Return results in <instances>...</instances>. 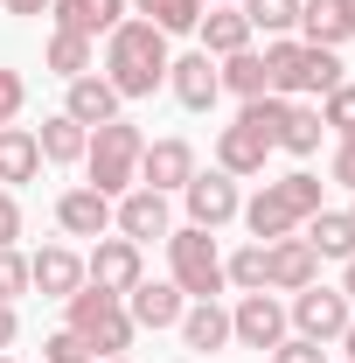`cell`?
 <instances>
[{
    "label": "cell",
    "instance_id": "6da1fadb",
    "mask_svg": "<svg viewBox=\"0 0 355 363\" xmlns=\"http://www.w3.org/2000/svg\"><path fill=\"white\" fill-rule=\"evenodd\" d=\"M168 35L153 28V21H139V14H126L112 35H105V77H112V91L119 98H153V91L168 84Z\"/></svg>",
    "mask_w": 355,
    "mask_h": 363
},
{
    "label": "cell",
    "instance_id": "7a4b0ae2",
    "mask_svg": "<svg viewBox=\"0 0 355 363\" xmlns=\"http://www.w3.org/2000/svg\"><path fill=\"white\" fill-rule=\"evenodd\" d=\"M313 210H320V175H307V168H293V175H279V182H265L237 217L251 224V238L258 245H272V238H293V230L307 224Z\"/></svg>",
    "mask_w": 355,
    "mask_h": 363
},
{
    "label": "cell",
    "instance_id": "3957f363",
    "mask_svg": "<svg viewBox=\"0 0 355 363\" xmlns=\"http://www.w3.org/2000/svg\"><path fill=\"white\" fill-rule=\"evenodd\" d=\"M265 70H272V98H327L342 84V56L334 49H313V43H293V35H272L265 43Z\"/></svg>",
    "mask_w": 355,
    "mask_h": 363
},
{
    "label": "cell",
    "instance_id": "277c9868",
    "mask_svg": "<svg viewBox=\"0 0 355 363\" xmlns=\"http://www.w3.org/2000/svg\"><path fill=\"white\" fill-rule=\"evenodd\" d=\"M139 154H146V133H139L133 119H112V126H91V147H84V175L98 196H126L139 189Z\"/></svg>",
    "mask_w": 355,
    "mask_h": 363
},
{
    "label": "cell",
    "instance_id": "5b68a950",
    "mask_svg": "<svg viewBox=\"0 0 355 363\" xmlns=\"http://www.w3.org/2000/svg\"><path fill=\"white\" fill-rule=\"evenodd\" d=\"M63 328H70V335H77V342H84L91 357H126V350H133V315H126V301H119V294H98V286H77V294H70V301H63Z\"/></svg>",
    "mask_w": 355,
    "mask_h": 363
},
{
    "label": "cell",
    "instance_id": "8992f818",
    "mask_svg": "<svg viewBox=\"0 0 355 363\" xmlns=\"http://www.w3.org/2000/svg\"><path fill=\"white\" fill-rule=\"evenodd\" d=\"M168 279H175L188 301H216L223 286V252H216V238L202 224H181V230H168Z\"/></svg>",
    "mask_w": 355,
    "mask_h": 363
},
{
    "label": "cell",
    "instance_id": "52a82bcc",
    "mask_svg": "<svg viewBox=\"0 0 355 363\" xmlns=\"http://www.w3.org/2000/svg\"><path fill=\"white\" fill-rule=\"evenodd\" d=\"M286 321H293L307 342H342V328L355 321V301L342 286H320V279H313V286H300V294L286 301Z\"/></svg>",
    "mask_w": 355,
    "mask_h": 363
},
{
    "label": "cell",
    "instance_id": "ba28073f",
    "mask_svg": "<svg viewBox=\"0 0 355 363\" xmlns=\"http://www.w3.org/2000/svg\"><path fill=\"white\" fill-rule=\"evenodd\" d=\"M139 279H146V259H139V245L133 238H98L91 245V259H84V286H98V294H133Z\"/></svg>",
    "mask_w": 355,
    "mask_h": 363
},
{
    "label": "cell",
    "instance_id": "9c48e42d",
    "mask_svg": "<svg viewBox=\"0 0 355 363\" xmlns=\"http://www.w3.org/2000/svg\"><path fill=\"white\" fill-rule=\"evenodd\" d=\"M286 301H272V294H244L237 308H230V342H244V350H279L286 342Z\"/></svg>",
    "mask_w": 355,
    "mask_h": 363
},
{
    "label": "cell",
    "instance_id": "30bf717a",
    "mask_svg": "<svg viewBox=\"0 0 355 363\" xmlns=\"http://www.w3.org/2000/svg\"><path fill=\"white\" fill-rule=\"evenodd\" d=\"M181 196H188V224H202V230H223L237 210H244V196H237V175H223V168H209V175L195 168Z\"/></svg>",
    "mask_w": 355,
    "mask_h": 363
},
{
    "label": "cell",
    "instance_id": "8fae6325",
    "mask_svg": "<svg viewBox=\"0 0 355 363\" xmlns=\"http://www.w3.org/2000/svg\"><path fill=\"white\" fill-rule=\"evenodd\" d=\"M265 161H272V133H265V126H251V119L237 112V119L216 133V168L244 182V175H265Z\"/></svg>",
    "mask_w": 355,
    "mask_h": 363
},
{
    "label": "cell",
    "instance_id": "7c38bea8",
    "mask_svg": "<svg viewBox=\"0 0 355 363\" xmlns=\"http://www.w3.org/2000/svg\"><path fill=\"white\" fill-rule=\"evenodd\" d=\"M320 279V252L307 238H272L265 245V294H300Z\"/></svg>",
    "mask_w": 355,
    "mask_h": 363
},
{
    "label": "cell",
    "instance_id": "4fadbf2b",
    "mask_svg": "<svg viewBox=\"0 0 355 363\" xmlns=\"http://www.w3.org/2000/svg\"><path fill=\"white\" fill-rule=\"evenodd\" d=\"M112 230H119V238H133V245H146V238H168V230H175V217H168V196H161V189H126V196L112 203Z\"/></svg>",
    "mask_w": 355,
    "mask_h": 363
},
{
    "label": "cell",
    "instance_id": "5bb4252c",
    "mask_svg": "<svg viewBox=\"0 0 355 363\" xmlns=\"http://www.w3.org/2000/svg\"><path fill=\"white\" fill-rule=\"evenodd\" d=\"M188 175H195V147L181 133H168V140H146V154H139V189H188Z\"/></svg>",
    "mask_w": 355,
    "mask_h": 363
},
{
    "label": "cell",
    "instance_id": "9a60e30c",
    "mask_svg": "<svg viewBox=\"0 0 355 363\" xmlns=\"http://www.w3.org/2000/svg\"><path fill=\"white\" fill-rule=\"evenodd\" d=\"M168 91H175L188 112H209V105L223 98V70H216V56H202V49L175 56V63H168Z\"/></svg>",
    "mask_w": 355,
    "mask_h": 363
},
{
    "label": "cell",
    "instance_id": "2e32d148",
    "mask_svg": "<svg viewBox=\"0 0 355 363\" xmlns=\"http://www.w3.org/2000/svg\"><path fill=\"white\" fill-rule=\"evenodd\" d=\"M28 286H35L42 301H70V294L84 286V259H77L70 245H42V252L28 259Z\"/></svg>",
    "mask_w": 355,
    "mask_h": 363
},
{
    "label": "cell",
    "instance_id": "e0dca14e",
    "mask_svg": "<svg viewBox=\"0 0 355 363\" xmlns=\"http://www.w3.org/2000/svg\"><path fill=\"white\" fill-rule=\"evenodd\" d=\"M181 308H188V294H181L175 279H139L133 294H126V315H133V328H175L181 321Z\"/></svg>",
    "mask_w": 355,
    "mask_h": 363
},
{
    "label": "cell",
    "instance_id": "ac0fdd59",
    "mask_svg": "<svg viewBox=\"0 0 355 363\" xmlns=\"http://www.w3.org/2000/svg\"><path fill=\"white\" fill-rule=\"evenodd\" d=\"M119 91H112V77L105 70H84V77H70V98H63V112L77 119V126H112L119 119Z\"/></svg>",
    "mask_w": 355,
    "mask_h": 363
},
{
    "label": "cell",
    "instance_id": "d6986e66",
    "mask_svg": "<svg viewBox=\"0 0 355 363\" xmlns=\"http://www.w3.org/2000/svg\"><path fill=\"white\" fill-rule=\"evenodd\" d=\"M56 224L70 230V238H105V230H112V196H98L91 182L63 189V196H56Z\"/></svg>",
    "mask_w": 355,
    "mask_h": 363
},
{
    "label": "cell",
    "instance_id": "ffe728a7",
    "mask_svg": "<svg viewBox=\"0 0 355 363\" xmlns=\"http://www.w3.org/2000/svg\"><path fill=\"white\" fill-rule=\"evenodd\" d=\"M49 21L84 35V43H98V35H112L126 21V0H49Z\"/></svg>",
    "mask_w": 355,
    "mask_h": 363
},
{
    "label": "cell",
    "instance_id": "44dd1931",
    "mask_svg": "<svg viewBox=\"0 0 355 363\" xmlns=\"http://www.w3.org/2000/svg\"><path fill=\"white\" fill-rule=\"evenodd\" d=\"M195 35H202V56H237V49H251V21H244V7H202V21H195Z\"/></svg>",
    "mask_w": 355,
    "mask_h": 363
},
{
    "label": "cell",
    "instance_id": "7402d4cb",
    "mask_svg": "<svg viewBox=\"0 0 355 363\" xmlns=\"http://www.w3.org/2000/svg\"><path fill=\"white\" fill-rule=\"evenodd\" d=\"M175 328H181V342H188V350H209V357L230 350V308H216V301H188Z\"/></svg>",
    "mask_w": 355,
    "mask_h": 363
},
{
    "label": "cell",
    "instance_id": "603a6c76",
    "mask_svg": "<svg viewBox=\"0 0 355 363\" xmlns=\"http://www.w3.org/2000/svg\"><path fill=\"white\" fill-rule=\"evenodd\" d=\"M42 175V147H35V126H0V182L21 189V182Z\"/></svg>",
    "mask_w": 355,
    "mask_h": 363
},
{
    "label": "cell",
    "instance_id": "cb8c5ba5",
    "mask_svg": "<svg viewBox=\"0 0 355 363\" xmlns=\"http://www.w3.org/2000/svg\"><path fill=\"white\" fill-rule=\"evenodd\" d=\"M35 147H42V161L70 168V161H84V147H91V126H77L70 112H49L42 126H35Z\"/></svg>",
    "mask_w": 355,
    "mask_h": 363
},
{
    "label": "cell",
    "instance_id": "d4e9b609",
    "mask_svg": "<svg viewBox=\"0 0 355 363\" xmlns=\"http://www.w3.org/2000/svg\"><path fill=\"white\" fill-rule=\"evenodd\" d=\"M300 230H307V245L320 252V259H342V266L355 259V224H349V210H313Z\"/></svg>",
    "mask_w": 355,
    "mask_h": 363
},
{
    "label": "cell",
    "instance_id": "484cf974",
    "mask_svg": "<svg viewBox=\"0 0 355 363\" xmlns=\"http://www.w3.org/2000/svg\"><path fill=\"white\" fill-rule=\"evenodd\" d=\"M91 63H98V43L70 35V28H56V35H49V49H42V70H56L63 84H70V77H84Z\"/></svg>",
    "mask_w": 355,
    "mask_h": 363
},
{
    "label": "cell",
    "instance_id": "4316f807",
    "mask_svg": "<svg viewBox=\"0 0 355 363\" xmlns=\"http://www.w3.org/2000/svg\"><path fill=\"white\" fill-rule=\"evenodd\" d=\"M216 70H223V91H237V98H265V91H272V70H265V56H258V49L223 56Z\"/></svg>",
    "mask_w": 355,
    "mask_h": 363
},
{
    "label": "cell",
    "instance_id": "83f0119b",
    "mask_svg": "<svg viewBox=\"0 0 355 363\" xmlns=\"http://www.w3.org/2000/svg\"><path fill=\"white\" fill-rule=\"evenodd\" d=\"M300 35H307L313 49H342V43H349V28H342L334 0H300Z\"/></svg>",
    "mask_w": 355,
    "mask_h": 363
},
{
    "label": "cell",
    "instance_id": "f1b7e54d",
    "mask_svg": "<svg viewBox=\"0 0 355 363\" xmlns=\"http://www.w3.org/2000/svg\"><path fill=\"white\" fill-rule=\"evenodd\" d=\"M279 147H286V154H313V147H320V105H300V98H293L286 119H279Z\"/></svg>",
    "mask_w": 355,
    "mask_h": 363
},
{
    "label": "cell",
    "instance_id": "f546056e",
    "mask_svg": "<svg viewBox=\"0 0 355 363\" xmlns=\"http://www.w3.org/2000/svg\"><path fill=\"white\" fill-rule=\"evenodd\" d=\"M139 21H153L161 35H188L195 21H202V0H133Z\"/></svg>",
    "mask_w": 355,
    "mask_h": 363
},
{
    "label": "cell",
    "instance_id": "4dcf8cb0",
    "mask_svg": "<svg viewBox=\"0 0 355 363\" xmlns=\"http://www.w3.org/2000/svg\"><path fill=\"white\" fill-rule=\"evenodd\" d=\"M244 7V21H251V35L265 28V35H293L300 28V0H237Z\"/></svg>",
    "mask_w": 355,
    "mask_h": 363
},
{
    "label": "cell",
    "instance_id": "1f68e13d",
    "mask_svg": "<svg viewBox=\"0 0 355 363\" xmlns=\"http://www.w3.org/2000/svg\"><path fill=\"white\" fill-rule=\"evenodd\" d=\"M223 279H230L237 294H265V245H244V252H230V259H223Z\"/></svg>",
    "mask_w": 355,
    "mask_h": 363
},
{
    "label": "cell",
    "instance_id": "d6a6232c",
    "mask_svg": "<svg viewBox=\"0 0 355 363\" xmlns=\"http://www.w3.org/2000/svg\"><path fill=\"white\" fill-rule=\"evenodd\" d=\"M320 126H334V133H355V84L342 77V84L320 98Z\"/></svg>",
    "mask_w": 355,
    "mask_h": 363
},
{
    "label": "cell",
    "instance_id": "836d02e7",
    "mask_svg": "<svg viewBox=\"0 0 355 363\" xmlns=\"http://www.w3.org/2000/svg\"><path fill=\"white\" fill-rule=\"evenodd\" d=\"M21 294H28V259H21V252H14V245H0V301H7V308H14V301H21Z\"/></svg>",
    "mask_w": 355,
    "mask_h": 363
},
{
    "label": "cell",
    "instance_id": "e575fe53",
    "mask_svg": "<svg viewBox=\"0 0 355 363\" xmlns=\"http://www.w3.org/2000/svg\"><path fill=\"white\" fill-rule=\"evenodd\" d=\"M21 105H28V77L21 70H0V126H14Z\"/></svg>",
    "mask_w": 355,
    "mask_h": 363
},
{
    "label": "cell",
    "instance_id": "d590c367",
    "mask_svg": "<svg viewBox=\"0 0 355 363\" xmlns=\"http://www.w3.org/2000/svg\"><path fill=\"white\" fill-rule=\"evenodd\" d=\"M42 363H91V350L70 335V328H56V335L42 342Z\"/></svg>",
    "mask_w": 355,
    "mask_h": 363
},
{
    "label": "cell",
    "instance_id": "8d00e7d4",
    "mask_svg": "<svg viewBox=\"0 0 355 363\" xmlns=\"http://www.w3.org/2000/svg\"><path fill=\"white\" fill-rule=\"evenodd\" d=\"M265 363H327V350H320V342H307V335H286Z\"/></svg>",
    "mask_w": 355,
    "mask_h": 363
},
{
    "label": "cell",
    "instance_id": "74e56055",
    "mask_svg": "<svg viewBox=\"0 0 355 363\" xmlns=\"http://www.w3.org/2000/svg\"><path fill=\"white\" fill-rule=\"evenodd\" d=\"M327 175L342 182V189H355V133H342V147H334V161H327Z\"/></svg>",
    "mask_w": 355,
    "mask_h": 363
},
{
    "label": "cell",
    "instance_id": "f35d334b",
    "mask_svg": "<svg viewBox=\"0 0 355 363\" xmlns=\"http://www.w3.org/2000/svg\"><path fill=\"white\" fill-rule=\"evenodd\" d=\"M14 238H21V203L0 196V245H14Z\"/></svg>",
    "mask_w": 355,
    "mask_h": 363
},
{
    "label": "cell",
    "instance_id": "ab89813d",
    "mask_svg": "<svg viewBox=\"0 0 355 363\" xmlns=\"http://www.w3.org/2000/svg\"><path fill=\"white\" fill-rule=\"evenodd\" d=\"M14 335H21V321H14V308L0 301V350H14Z\"/></svg>",
    "mask_w": 355,
    "mask_h": 363
},
{
    "label": "cell",
    "instance_id": "60d3db41",
    "mask_svg": "<svg viewBox=\"0 0 355 363\" xmlns=\"http://www.w3.org/2000/svg\"><path fill=\"white\" fill-rule=\"evenodd\" d=\"M7 14H21V21H35V14H49V0H0Z\"/></svg>",
    "mask_w": 355,
    "mask_h": 363
},
{
    "label": "cell",
    "instance_id": "b9f144b4",
    "mask_svg": "<svg viewBox=\"0 0 355 363\" xmlns=\"http://www.w3.org/2000/svg\"><path fill=\"white\" fill-rule=\"evenodd\" d=\"M334 14H342V28H349V43H355V0H334Z\"/></svg>",
    "mask_w": 355,
    "mask_h": 363
},
{
    "label": "cell",
    "instance_id": "7bdbcfd3",
    "mask_svg": "<svg viewBox=\"0 0 355 363\" xmlns=\"http://www.w3.org/2000/svg\"><path fill=\"white\" fill-rule=\"evenodd\" d=\"M342 294H349V301H355V259H349V272H342Z\"/></svg>",
    "mask_w": 355,
    "mask_h": 363
},
{
    "label": "cell",
    "instance_id": "ee69618b",
    "mask_svg": "<svg viewBox=\"0 0 355 363\" xmlns=\"http://www.w3.org/2000/svg\"><path fill=\"white\" fill-rule=\"evenodd\" d=\"M91 363H133V357H91Z\"/></svg>",
    "mask_w": 355,
    "mask_h": 363
},
{
    "label": "cell",
    "instance_id": "f6af8a7d",
    "mask_svg": "<svg viewBox=\"0 0 355 363\" xmlns=\"http://www.w3.org/2000/svg\"><path fill=\"white\" fill-rule=\"evenodd\" d=\"M202 7H237V0H202Z\"/></svg>",
    "mask_w": 355,
    "mask_h": 363
},
{
    "label": "cell",
    "instance_id": "bcb514c9",
    "mask_svg": "<svg viewBox=\"0 0 355 363\" xmlns=\"http://www.w3.org/2000/svg\"><path fill=\"white\" fill-rule=\"evenodd\" d=\"M0 363H14V357H7V350H0Z\"/></svg>",
    "mask_w": 355,
    "mask_h": 363
},
{
    "label": "cell",
    "instance_id": "7dc6e473",
    "mask_svg": "<svg viewBox=\"0 0 355 363\" xmlns=\"http://www.w3.org/2000/svg\"><path fill=\"white\" fill-rule=\"evenodd\" d=\"M349 224H355V203H349Z\"/></svg>",
    "mask_w": 355,
    "mask_h": 363
},
{
    "label": "cell",
    "instance_id": "c3c4849f",
    "mask_svg": "<svg viewBox=\"0 0 355 363\" xmlns=\"http://www.w3.org/2000/svg\"><path fill=\"white\" fill-rule=\"evenodd\" d=\"M181 363H188V357H181Z\"/></svg>",
    "mask_w": 355,
    "mask_h": 363
}]
</instances>
